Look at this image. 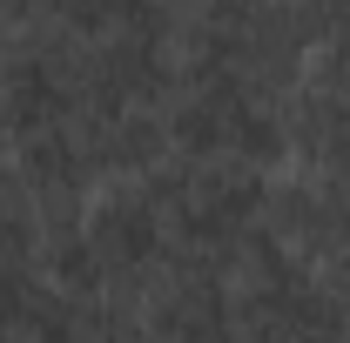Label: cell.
I'll use <instances>...</instances> for the list:
<instances>
[{
  "instance_id": "obj_2",
  "label": "cell",
  "mask_w": 350,
  "mask_h": 343,
  "mask_svg": "<svg viewBox=\"0 0 350 343\" xmlns=\"http://www.w3.org/2000/svg\"><path fill=\"white\" fill-rule=\"evenodd\" d=\"M283 175L350 189V87L304 74L283 94Z\"/></svg>"
},
{
  "instance_id": "obj_3",
  "label": "cell",
  "mask_w": 350,
  "mask_h": 343,
  "mask_svg": "<svg viewBox=\"0 0 350 343\" xmlns=\"http://www.w3.org/2000/svg\"><path fill=\"white\" fill-rule=\"evenodd\" d=\"M323 283H330V297L350 310V195L344 209H337V222H330V236H323V249H317V262H310Z\"/></svg>"
},
{
  "instance_id": "obj_1",
  "label": "cell",
  "mask_w": 350,
  "mask_h": 343,
  "mask_svg": "<svg viewBox=\"0 0 350 343\" xmlns=\"http://www.w3.org/2000/svg\"><path fill=\"white\" fill-rule=\"evenodd\" d=\"M142 343H236V283L216 262L169 256L129 297Z\"/></svg>"
}]
</instances>
